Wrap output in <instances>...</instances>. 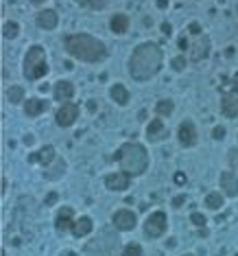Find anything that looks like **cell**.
<instances>
[{
    "mask_svg": "<svg viewBox=\"0 0 238 256\" xmlns=\"http://www.w3.org/2000/svg\"><path fill=\"white\" fill-rule=\"evenodd\" d=\"M164 53L155 42H142L129 57V75L136 81H149L162 70Z\"/></svg>",
    "mask_w": 238,
    "mask_h": 256,
    "instance_id": "cell-1",
    "label": "cell"
},
{
    "mask_svg": "<svg viewBox=\"0 0 238 256\" xmlns=\"http://www.w3.org/2000/svg\"><path fill=\"white\" fill-rule=\"evenodd\" d=\"M63 49L70 57H77L81 62H103L110 55L107 46L98 37L88 33H75V35L63 37Z\"/></svg>",
    "mask_w": 238,
    "mask_h": 256,
    "instance_id": "cell-2",
    "label": "cell"
},
{
    "mask_svg": "<svg viewBox=\"0 0 238 256\" xmlns=\"http://www.w3.org/2000/svg\"><path fill=\"white\" fill-rule=\"evenodd\" d=\"M114 160L127 175H142L149 169V154L140 142H125L116 149Z\"/></svg>",
    "mask_w": 238,
    "mask_h": 256,
    "instance_id": "cell-3",
    "label": "cell"
},
{
    "mask_svg": "<svg viewBox=\"0 0 238 256\" xmlns=\"http://www.w3.org/2000/svg\"><path fill=\"white\" fill-rule=\"evenodd\" d=\"M22 70H24V77H27L29 81H37V79H42L44 75H48V64H46L44 46L35 44V46H31V49L27 51Z\"/></svg>",
    "mask_w": 238,
    "mask_h": 256,
    "instance_id": "cell-4",
    "label": "cell"
},
{
    "mask_svg": "<svg viewBox=\"0 0 238 256\" xmlns=\"http://www.w3.org/2000/svg\"><path fill=\"white\" fill-rule=\"evenodd\" d=\"M166 225H168L166 212L155 210V212H151L149 219L144 221V232H146V237L158 239V237H162V234L166 232Z\"/></svg>",
    "mask_w": 238,
    "mask_h": 256,
    "instance_id": "cell-5",
    "label": "cell"
},
{
    "mask_svg": "<svg viewBox=\"0 0 238 256\" xmlns=\"http://www.w3.org/2000/svg\"><path fill=\"white\" fill-rule=\"evenodd\" d=\"M77 119H79V105L77 103H63L55 114V120H57L59 127H70V125L77 123Z\"/></svg>",
    "mask_w": 238,
    "mask_h": 256,
    "instance_id": "cell-6",
    "label": "cell"
},
{
    "mask_svg": "<svg viewBox=\"0 0 238 256\" xmlns=\"http://www.w3.org/2000/svg\"><path fill=\"white\" fill-rule=\"evenodd\" d=\"M111 221H114V228L120 230V232H129V230L136 228V212L133 210H127V208H120V210L114 212V217H111Z\"/></svg>",
    "mask_w": 238,
    "mask_h": 256,
    "instance_id": "cell-7",
    "label": "cell"
},
{
    "mask_svg": "<svg viewBox=\"0 0 238 256\" xmlns=\"http://www.w3.org/2000/svg\"><path fill=\"white\" fill-rule=\"evenodd\" d=\"M221 112L227 119H236L238 116V84H234L232 92L223 94V99H221Z\"/></svg>",
    "mask_w": 238,
    "mask_h": 256,
    "instance_id": "cell-8",
    "label": "cell"
},
{
    "mask_svg": "<svg viewBox=\"0 0 238 256\" xmlns=\"http://www.w3.org/2000/svg\"><path fill=\"white\" fill-rule=\"evenodd\" d=\"M177 138H179V142L184 147H194L199 140L197 125H194L192 120H184V123L179 125V129H177Z\"/></svg>",
    "mask_w": 238,
    "mask_h": 256,
    "instance_id": "cell-9",
    "label": "cell"
},
{
    "mask_svg": "<svg viewBox=\"0 0 238 256\" xmlns=\"http://www.w3.org/2000/svg\"><path fill=\"white\" fill-rule=\"evenodd\" d=\"M75 223H77V219H75V210H72L70 206L59 208L57 219H55V228H57L59 232H68V230L75 228Z\"/></svg>",
    "mask_w": 238,
    "mask_h": 256,
    "instance_id": "cell-10",
    "label": "cell"
},
{
    "mask_svg": "<svg viewBox=\"0 0 238 256\" xmlns=\"http://www.w3.org/2000/svg\"><path fill=\"white\" fill-rule=\"evenodd\" d=\"M212 51V42L207 35H201L197 42H192V46H190V59L192 62H201V59H206L207 55H210Z\"/></svg>",
    "mask_w": 238,
    "mask_h": 256,
    "instance_id": "cell-11",
    "label": "cell"
},
{
    "mask_svg": "<svg viewBox=\"0 0 238 256\" xmlns=\"http://www.w3.org/2000/svg\"><path fill=\"white\" fill-rule=\"evenodd\" d=\"M131 175H127V173L118 171V173H110V175H105V186L110 190H127L129 186H131V180H129Z\"/></svg>",
    "mask_w": 238,
    "mask_h": 256,
    "instance_id": "cell-12",
    "label": "cell"
},
{
    "mask_svg": "<svg viewBox=\"0 0 238 256\" xmlns=\"http://www.w3.org/2000/svg\"><path fill=\"white\" fill-rule=\"evenodd\" d=\"M57 24H59V16L55 9H42L37 14V27L44 29V31H53Z\"/></svg>",
    "mask_w": 238,
    "mask_h": 256,
    "instance_id": "cell-13",
    "label": "cell"
},
{
    "mask_svg": "<svg viewBox=\"0 0 238 256\" xmlns=\"http://www.w3.org/2000/svg\"><path fill=\"white\" fill-rule=\"evenodd\" d=\"M221 188H223V195H227V197H238V177L232 171L221 173Z\"/></svg>",
    "mask_w": 238,
    "mask_h": 256,
    "instance_id": "cell-14",
    "label": "cell"
},
{
    "mask_svg": "<svg viewBox=\"0 0 238 256\" xmlns=\"http://www.w3.org/2000/svg\"><path fill=\"white\" fill-rule=\"evenodd\" d=\"M55 158H57V154H55V147L46 145V147H42L40 151H35V154L29 155V162H40V164H44V167H50Z\"/></svg>",
    "mask_w": 238,
    "mask_h": 256,
    "instance_id": "cell-15",
    "label": "cell"
},
{
    "mask_svg": "<svg viewBox=\"0 0 238 256\" xmlns=\"http://www.w3.org/2000/svg\"><path fill=\"white\" fill-rule=\"evenodd\" d=\"M55 101L59 103H70V99L75 97V85L70 81H57L55 84Z\"/></svg>",
    "mask_w": 238,
    "mask_h": 256,
    "instance_id": "cell-16",
    "label": "cell"
},
{
    "mask_svg": "<svg viewBox=\"0 0 238 256\" xmlns=\"http://www.w3.org/2000/svg\"><path fill=\"white\" fill-rule=\"evenodd\" d=\"M46 107H48V103L42 101V99H29V101H24V114L35 119V116L44 114Z\"/></svg>",
    "mask_w": 238,
    "mask_h": 256,
    "instance_id": "cell-17",
    "label": "cell"
},
{
    "mask_svg": "<svg viewBox=\"0 0 238 256\" xmlns=\"http://www.w3.org/2000/svg\"><path fill=\"white\" fill-rule=\"evenodd\" d=\"M166 136V127H164V123L159 119L151 120L149 127H146V138H149V142H158L162 140V138Z\"/></svg>",
    "mask_w": 238,
    "mask_h": 256,
    "instance_id": "cell-18",
    "label": "cell"
},
{
    "mask_svg": "<svg viewBox=\"0 0 238 256\" xmlns=\"http://www.w3.org/2000/svg\"><path fill=\"white\" fill-rule=\"evenodd\" d=\"M92 230H94V221L90 219V217H79L77 223H75V228H72V234L81 239V237H88Z\"/></svg>",
    "mask_w": 238,
    "mask_h": 256,
    "instance_id": "cell-19",
    "label": "cell"
},
{
    "mask_svg": "<svg viewBox=\"0 0 238 256\" xmlns=\"http://www.w3.org/2000/svg\"><path fill=\"white\" fill-rule=\"evenodd\" d=\"M110 29L116 33V35H123V33L129 31V18L125 14H116L110 22Z\"/></svg>",
    "mask_w": 238,
    "mask_h": 256,
    "instance_id": "cell-20",
    "label": "cell"
},
{
    "mask_svg": "<svg viewBox=\"0 0 238 256\" xmlns=\"http://www.w3.org/2000/svg\"><path fill=\"white\" fill-rule=\"evenodd\" d=\"M111 99H114L118 105H127L129 103V90L125 88L123 84H116V85H111Z\"/></svg>",
    "mask_w": 238,
    "mask_h": 256,
    "instance_id": "cell-21",
    "label": "cell"
},
{
    "mask_svg": "<svg viewBox=\"0 0 238 256\" xmlns=\"http://www.w3.org/2000/svg\"><path fill=\"white\" fill-rule=\"evenodd\" d=\"M173 110H175V103L171 99H162V101L155 103V114L158 116H171Z\"/></svg>",
    "mask_w": 238,
    "mask_h": 256,
    "instance_id": "cell-22",
    "label": "cell"
},
{
    "mask_svg": "<svg viewBox=\"0 0 238 256\" xmlns=\"http://www.w3.org/2000/svg\"><path fill=\"white\" fill-rule=\"evenodd\" d=\"M206 206L210 208V210H219V208L223 206V195L221 193H207L206 195Z\"/></svg>",
    "mask_w": 238,
    "mask_h": 256,
    "instance_id": "cell-23",
    "label": "cell"
},
{
    "mask_svg": "<svg viewBox=\"0 0 238 256\" xmlns=\"http://www.w3.org/2000/svg\"><path fill=\"white\" fill-rule=\"evenodd\" d=\"M81 7H88V9H94V11H101L110 5L111 0H77Z\"/></svg>",
    "mask_w": 238,
    "mask_h": 256,
    "instance_id": "cell-24",
    "label": "cell"
},
{
    "mask_svg": "<svg viewBox=\"0 0 238 256\" xmlns=\"http://www.w3.org/2000/svg\"><path fill=\"white\" fill-rule=\"evenodd\" d=\"M7 99H9V103H20L24 99V88L22 85H11L7 90Z\"/></svg>",
    "mask_w": 238,
    "mask_h": 256,
    "instance_id": "cell-25",
    "label": "cell"
},
{
    "mask_svg": "<svg viewBox=\"0 0 238 256\" xmlns=\"http://www.w3.org/2000/svg\"><path fill=\"white\" fill-rule=\"evenodd\" d=\"M2 33H5L7 40H14V37H18V33H20V24L18 22H11V20H7L5 29H2Z\"/></svg>",
    "mask_w": 238,
    "mask_h": 256,
    "instance_id": "cell-26",
    "label": "cell"
},
{
    "mask_svg": "<svg viewBox=\"0 0 238 256\" xmlns=\"http://www.w3.org/2000/svg\"><path fill=\"white\" fill-rule=\"evenodd\" d=\"M142 254H144V252H142L140 243H129V245H125L120 256H142Z\"/></svg>",
    "mask_w": 238,
    "mask_h": 256,
    "instance_id": "cell-27",
    "label": "cell"
},
{
    "mask_svg": "<svg viewBox=\"0 0 238 256\" xmlns=\"http://www.w3.org/2000/svg\"><path fill=\"white\" fill-rule=\"evenodd\" d=\"M190 221H192V225H197V228H203L207 219L201 215V212H192V215H190Z\"/></svg>",
    "mask_w": 238,
    "mask_h": 256,
    "instance_id": "cell-28",
    "label": "cell"
},
{
    "mask_svg": "<svg viewBox=\"0 0 238 256\" xmlns=\"http://www.w3.org/2000/svg\"><path fill=\"white\" fill-rule=\"evenodd\" d=\"M171 68H173V70H177V72H181L186 68V57H181V55H179V57H175L171 62Z\"/></svg>",
    "mask_w": 238,
    "mask_h": 256,
    "instance_id": "cell-29",
    "label": "cell"
},
{
    "mask_svg": "<svg viewBox=\"0 0 238 256\" xmlns=\"http://www.w3.org/2000/svg\"><path fill=\"white\" fill-rule=\"evenodd\" d=\"M212 136H214L216 140H223V138H225V129L221 127V125H216V127L212 129Z\"/></svg>",
    "mask_w": 238,
    "mask_h": 256,
    "instance_id": "cell-30",
    "label": "cell"
},
{
    "mask_svg": "<svg viewBox=\"0 0 238 256\" xmlns=\"http://www.w3.org/2000/svg\"><path fill=\"white\" fill-rule=\"evenodd\" d=\"M57 199H59V195L55 193V190H53V193H48V195H46V206H53V204H57Z\"/></svg>",
    "mask_w": 238,
    "mask_h": 256,
    "instance_id": "cell-31",
    "label": "cell"
},
{
    "mask_svg": "<svg viewBox=\"0 0 238 256\" xmlns=\"http://www.w3.org/2000/svg\"><path fill=\"white\" fill-rule=\"evenodd\" d=\"M186 204V195H177L175 199H173V208H181Z\"/></svg>",
    "mask_w": 238,
    "mask_h": 256,
    "instance_id": "cell-32",
    "label": "cell"
},
{
    "mask_svg": "<svg viewBox=\"0 0 238 256\" xmlns=\"http://www.w3.org/2000/svg\"><path fill=\"white\" fill-rule=\"evenodd\" d=\"M188 31L194 33V35H199V33H201V24H199V22H190L188 24Z\"/></svg>",
    "mask_w": 238,
    "mask_h": 256,
    "instance_id": "cell-33",
    "label": "cell"
},
{
    "mask_svg": "<svg viewBox=\"0 0 238 256\" xmlns=\"http://www.w3.org/2000/svg\"><path fill=\"white\" fill-rule=\"evenodd\" d=\"M177 44H179V51H188L190 46H188V40H186V37H179V42H177Z\"/></svg>",
    "mask_w": 238,
    "mask_h": 256,
    "instance_id": "cell-34",
    "label": "cell"
},
{
    "mask_svg": "<svg viewBox=\"0 0 238 256\" xmlns=\"http://www.w3.org/2000/svg\"><path fill=\"white\" fill-rule=\"evenodd\" d=\"M184 182H186V175H184V173H175V184H184Z\"/></svg>",
    "mask_w": 238,
    "mask_h": 256,
    "instance_id": "cell-35",
    "label": "cell"
},
{
    "mask_svg": "<svg viewBox=\"0 0 238 256\" xmlns=\"http://www.w3.org/2000/svg\"><path fill=\"white\" fill-rule=\"evenodd\" d=\"M171 31H173V29H171V24H168V22H164V24H162V33H164V35H171Z\"/></svg>",
    "mask_w": 238,
    "mask_h": 256,
    "instance_id": "cell-36",
    "label": "cell"
},
{
    "mask_svg": "<svg viewBox=\"0 0 238 256\" xmlns=\"http://www.w3.org/2000/svg\"><path fill=\"white\" fill-rule=\"evenodd\" d=\"M158 7H159V9H166V7H168V0H158Z\"/></svg>",
    "mask_w": 238,
    "mask_h": 256,
    "instance_id": "cell-37",
    "label": "cell"
},
{
    "mask_svg": "<svg viewBox=\"0 0 238 256\" xmlns=\"http://www.w3.org/2000/svg\"><path fill=\"white\" fill-rule=\"evenodd\" d=\"M138 119L144 120V119H146V112H144V110H140V112H138Z\"/></svg>",
    "mask_w": 238,
    "mask_h": 256,
    "instance_id": "cell-38",
    "label": "cell"
},
{
    "mask_svg": "<svg viewBox=\"0 0 238 256\" xmlns=\"http://www.w3.org/2000/svg\"><path fill=\"white\" fill-rule=\"evenodd\" d=\"M31 2H33V5H44L46 0H31Z\"/></svg>",
    "mask_w": 238,
    "mask_h": 256,
    "instance_id": "cell-39",
    "label": "cell"
},
{
    "mask_svg": "<svg viewBox=\"0 0 238 256\" xmlns=\"http://www.w3.org/2000/svg\"><path fill=\"white\" fill-rule=\"evenodd\" d=\"M62 256H77V254H75V252H63Z\"/></svg>",
    "mask_w": 238,
    "mask_h": 256,
    "instance_id": "cell-40",
    "label": "cell"
},
{
    "mask_svg": "<svg viewBox=\"0 0 238 256\" xmlns=\"http://www.w3.org/2000/svg\"><path fill=\"white\" fill-rule=\"evenodd\" d=\"M184 256H192V254H184Z\"/></svg>",
    "mask_w": 238,
    "mask_h": 256,
    "instance_id": "cell-41",
    "label": "cell"
}]
</instances>
